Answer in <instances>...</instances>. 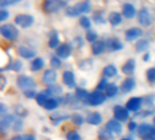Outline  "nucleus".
Returning <instances> with one entry per match:
<instances>
[{"instance_id":"1","label":"nucleus","mask_w":155,"mask_h":140,"mask_svg":"<svg viewBox=\"0 0 155 140\" xmlns=\"http://www.w3.org/2000/svg\"><path fill=\"white\" fill-rule=\"evenodd\" d=\"M91 4L88 1L79 2L74 5L67 6L65 9V15L69 17H76L81 14H88L91 11Z\"/></svg>"},{"instance_id":"2","label":"nucleus","mask_w":155,"mask_h":140,"mask_svg":"<svg viewBox=\"0 0 155 140\" xmlns=\"http://www.w3.org/2000/svg\"><path fill=\"white\" fill-rule=\"evenodd\" d=\"M67 3L62 0H47L43 4V9L45 13H56L65 7Z\"/></svg>"},{"instance_id":"3","label":"nucleus","mask_w":155,"mask_h":140,"mask_svg":"<svg viewBox=\"0 0 155 140\" xmlns=\"http://www.w3.org/2000/svg\"><path fill=\"white\" fill-rule=\"evenodd\" d=\"M16 85H17L18 88L23 91L35 89V87H36V84H35L34 78L31 77L25 76V75H20L17 77Z\"/></svg>"},{"instance_id":"4","label":"nucleus","mask_w":155,"mask_h":140,"mask_svg":"<svg viewBox=\"0 0 155 140\" xmlns=\"http://www.w3.org/2000/svg\"><path fill=\"white\" fill-rule=\"evenodd\" d=\"M1 35L7 40H15L18 36V29L12 24H4L0 26Z\"/></svg>"},{"instance_id":"5","label":"nucleus","mask_w":155,"mask_h":140,"mask_svg":"<svg viewBox=\"0 0 155 140\" xmlns=\"http://www.w3.org/2000/svg\"><path fill=\"white\" fill-rule=\"evenodd\" d=\"M106 98H107V96L104 93H103V91L95 90V91L90 93L87 104H89L93 107H97V106L104 104L105 102Z\"/></svg>"},{"instance_id":"6","label":"nucleus","mask_w":155,"mask_h":140,"mask_svg":"<svg viewBox=\"0 0 155 140\" xmlns=\"http://www.w3.org/2000/svg\"><path fill=\"white\" fill-rule=\"evenodd\" d=\"M138 21L141 26L148 27L153 24V16L148 8H142L138 13Z\"/></svg>"},{"instance_id":"7","label":"nucleus","mask_w":155,"mask_h":140,"mask_svg":"<svg viewBox=\"0 0 155 140\" xmlns=\"http://www.w3.org/2000/svg\"><path fill=\"white\" fill-rule=\"evenodd\" d=\"M34 17L28 14H19L15 17V23L22 28L30 27L34 24Z\"/></svg>"},{"instance_id":"8","label":"nucleus","mask_w":155,"mask_h":140,"mask_svg":"<svg viewBox=\"0 0 155 140\" xmlns=\"http://www.w3.org/2000/svg\"><path fill=\"white\" fill-rule=\"evenodd\" d=\"M114 117L119 122H126L129 118V110L123 106L117 105L114 108Z\"/></svg>"},{"instance_id":"9","label":"nucleus","mask_w":155,"mask_h":140,"mask_svg":"<svg viewBox=\"0 0 155 140\" xmlns=\"http://www.w3.org/2000/svg\"><path fill=\"white\" fill-rule=\"evenodd\" d=\"M124 44L116 37H110L106 41V48L110 52H117L124 49Z\"/></svg>"},{"instance_id":"10","label":"nucleus","mask_w":155,"mask_h":140,"mask_svg":"<svg viewBox=\"0 0 155 140\" xmlns=\"http://www.w3.org/2000/svg\"><path fill=\"white\" fill-rule=\"evenodd\" d=\"M143 103V98L134 97L130 98V99L127 101V103H126V108H127L129 111L136 112V111H139V110H140V108H141Z\"/></svg>"},{"instance_id":"11","label":"nucleus","mask_w":155,"mask_h":140,"mask_svg":"<svg viewBox=\"0 0 155 140\" xmlns=\"http://www.w3.org/2000/svg\"><path fill=\"white\" fill-rule=\"evenodd\" d=\"M105 128L111 132L112 134H115V135H121L122 131H123V126L122 124L117 121L116 119H111L106 123Z\"/></svg>"},{"instance_id":"12","label":"nucleus","mask_w":155,"mask_h":140,"mask_svg":"<svg viewBox=\"0 0 155 140\" xmlns=\"http://www.w3.org/2000/svg\"><path fill=\"white\" fill-rule=\"evenodd\" d=\"M143 34V30L139 27H132L125 32V40L127 42H133L142 36Z\"/></svg>"},{"instance_id":"13","label":"nucleus","mask_w":155,"mask_h":140,"mask_svg":"<svg viewBox=\"0 0 155 140\" xmlns=\"http://www.w3.org/2000/svg\"><path fill=\"white\" fill-rule=\"evenodd\" d=\"M56 78H57L56 71L53 68H50L45 71L42 80H43V83H45V85L51 86V85H54V83L56 81Z\"/></svg>"},{"instance_id":"14","label":"nucleus","mask_w":155,"mask_h":140,"mask_svg":"<svg viewBox=\"0 0 155 140\" xmlns=\"http://www.w3.org/2000/svg\"><path fill=\"white\" fill-rule=\"evenodd\" d=\"M55 54L59 58L66 59L72 54V46L68 44H62L56 48Z\"/></svg>"},{"instance_id":"15","label":"nucleus","mask_w":155,"mask_h":140,"mask_svg":"<svg viewBox=\"0 0 155 140\" xmlns=\"http://www.w3.org/2000/svg\"><path fill=\"white\" fill-rule=\"evenodd\" d=\"M62 79H63L64 84L67 86L69 88H74L75 87V77L72 71H69V70L64 71L63 73Z\"/></svg>"},{"instance_id":"16","label":"nucleus","mask_w":155,"mask_h":140,"mask_svg":"<svg viewBox=\"0 0 155 140\" xmlns=\"http://www.w3.org/2000/svg\"><path fill=\"white\" fill-rule=\"evenodd\" d=\"M135 86H136V82H135L134 78H133V77H127V78H125L122 82L120 88H121V90H122L123 93L127 94V93H130L131 91H133L134 89Z\"/></svg>"},{"instance_id":"17","label":"nucleus","mask_w":155,"mask_h":140,"mask_svg":"<svg viewBox=\"0 0 155 140\" xmlns=\"http://www.w3.org/2000/svg\"><path fill=\"white\" fill-rule=\"evenodd\" d=\"M123 15L127 19H132L136 15V8L131 3H124L123 5Z\"/></svg>"},{"instance_id":"18","label":"nucleus","mask_w":155,"mask_h":140,"mask_svg":"<svg viewBox=\"0 0 155 140\" xmlns=\"http://www.w3.org/2000/svg\"><path fill=\"white\" fill-rule=\"evenodd\" d=\"M17 53H18V55H19L21 57H23V58H25V59L33 58V57H35V55H36V52H35V50H33V49H31V48H29V47H27V46H21L18 47Z\"/></svg>"},{"instance_id":"19","label":"nucleus","mask_w":155,"mask_h":140,"mask_svg":"<svg viewBox=\"0 0 155 140\" xmlns=\"http://www.w3.org/2000/svg\"><path fill=\"white\" fill-rule=\"evenodd\" d=\"M135 66H136V62L134 58H130L128 59L122 67V72L124 75L130 76L133 75L134 73L135 70Z\"/></svg>"},{"instance_id":"20","label":"nucleus","mask_w":155,"mask_h":140,"mask_svg":"<svg viewBox=\"0 0 155 140\" xmlns=\"http://www.w3.org/2000/svg\"><path fill=\"white\" fill-rule=\"evenodd\" d=\"M91 49H92V53L94 56H99L101 54H103L105 49H106V43H104L102 40H97L94 43L92 44L91 46Z\"/></svg>"},{"instance_id":"21","label":"nucleus","mask_w":155,"mask_h":140,"mask_svg":"<svg viewBox=\"0 0 155 140\" xmlns=\"http://www.w3.org/2000/svg\"><path fill=\"white\" fill-rule=\"evenodd\" d=\"M15 120L16 119L15 118V117L13 115H3L1 117V120H0L1 131H4L5 129L8 128L11 125H14Z\"/></svg>"},{"instance_id":"22","label":"nucleus","mask_w":155,"mask_h":140,"mask_svg":"<svg viewBox=\"0 0 155 140\" xmlns=\"http://www.w3.org/2000/svg\"><path fill=\"white\" fill-rule=\"evenodd\" d=\"M102 121L103 118L99 112H92L88 114L86 117V122L92 126H98L102 123Z\"/></svg>"},{"instance_id":"23","label":"nucleus","mask_w":155,"mask_h":140,"mask_svg":"<svg viewBox=\"0 0 155 140\" xmlns=\"http://www.w3.org/2000/svg\"><path fill=\"white\" fill-rule=\"evenodd\" d=\"M51 96H52V95H51L50 91H49L47 88L45 89V90L40 91L39 93H37V96H36V97H35L37 104H38L39 106L44 107V105L45 104V102H46L49 98H51V97H50Z\"/></svg>"},{"instance_id":"24","label":"nucleus","mask_w":155,"mask_h":140,"mask_svg":"<svg viewBox=\"0 0 155 140\" xmlns=\"http://www.w3.org/2000/svg\"><path fill=\"white\" fill-rule=\"evenodd\" d=\"M90 93L87 92V90L81 88V87H77L75 89V97L76 98L83 103H88V98H89Z\"/></svg>"},{"instance_id":"25","label":"nucleus","mask_w":155,"mask_h":140,"mask_svg":"<svg viewBox=\"0 0 155 140\" xmlns=\"http://www.w3.org/2000/svg\"><path fill=\"white\" fill-rule=\"evenodd\" d=\"M108 20H109V23L114 26H116L118 25H120L123 21V16L120 13L118 12H111L109 14V16H108Z\"/></svg>"},{"instance_id":"26","label":"nucleus","mask_w":155,"mask_h":140,"mask_svg":"<svg viewBox=\"0 0 155 140\" xmlns=\"http://www.w3.org/2000/svg\"><path fill=\"white\" fill-rule=\"evenodd\" d=\"M60 39H59V36L58 33L54 30H53L50 33V38L48 41V46L50 48H56L58 47L60 45Z\"/></svg>"},{"instance_id":"27","label":"nucleus","mask_w":155,"mask_h":140,"mask_svg":"<svg viewBox=\"0 0 155 140\" xmlns=\"http://www.w3.org/2000/svg\"><path fill=\"white\" fill-rule=\"evenodd\" d=\"M149 46H150L149 41L144 38L139 39L137 41V43L135 44V49H136V52H138V53H143V52L146 53Z\"/></svg>"},{"instance_id":"28","label":"nucleus","mask_w":155,"mask_h":140,"mask_svg":"<svg viewBox=\"0 0 155 140\" xmlns=\"http://www.w3.org/2000/svg\"><path fill=\"white\" fill-rule=\"evenodd\" d=\"M152 126L148 123H142L137 128V134L139 137H147L151 133Z\"/></svg>"},{"instance_id":"29","label":"nucleus","mask_w":155,"mask_h":140,"mask_svg":"<svg viewBox=\"0 0 155 140\" xmlns=\"http://www.w3.org/2000/svg\"><path fill=\"white\" fill-rule=\"evenodd\" d=\"M23 67V63L20 60H15V61H11L8 63L7 67L5 69H1V72H3L4 70H12L15 72H19Z\"/></svg>"},{"instance_id":"30","label":"nucleus","mask_w":155,"mask_h":140,"mask_svg":"<svg viewBox=\"0 0 155 140\" xmlns=\"http://www.w3.org/2000/svg\"><path fill=\"white\" fill-rule=\"evenodd\" d=\"M44 67H45V61L43 60V58L36 57L32 61L31 66H30V69L33 72H36V71L41 70Z\"/></svg>"},{"instance_id":"31","label":"nucleus","mask_w":155,"mask_h":140,"mask_svg":"<svg viewBox=\"0 0 155 140\" xmlns=\"http://www.w3.org/2000/svg\"><path fill=\"white\" fill-rule=\"evenodd\" d=\"M117 72H118V70H117L116 67H114V65H108L103 70L104 76L107 78H111V77H115L117 75Z\"/></svg>"},{"instance_id":"32","label":"nucleus","mask_w":155,"mask_h":140,"mask_svg":"<svg viewBox=\"0 0 155 140\" xmlns=\"http://www.w3.org/2000/svg\"><path fill=\"white\" fill-rule=\"evenodd\" d=\"M118 90H119V87H117V85L114 83H111L108 85V87L105 89V95L109 97H114L117 95Z\"/></svg>"},{"instance_id":"33","label":"nucleus","mask_w":155,"mask_h":140,"mask_svg":"<svg viewBox=\"0 0 155 140\" xmlns=\"http://www.w3.org/2000/svg\"><path fill=\"white\" fill-rule=\"evenodd\" d=\"M59 104H60V102H59L58 99L54 98V97H51V98H49L45 102V104L44 105V108L46 110H54V109H55V108H58Z\"/></svg>"},{"instance_id":"34","label":"nucleus","mask_w":155,"mask_h":140,"mask_svg":"<svg viewBox=\"0 0 155 140\" xmlns=\"http://www.w3.org/2000/svg\"><path fill=\"white\" fill-rule=\"evenodd\" d=\"M71 116L69 115H52L50 116V121L52 122V124L54 126H57L60 122L62 121H64L68 118H70Z\"/></svg>"},{"instance_id":"35","label":"nucleus","mask_w":155,"mask_h":140,"mask_svg":"<svg viewBox=\"0 0 155 140\" xmlns=\"http://www.w3.org/2000/svg\"><path fill=\"white\" fill-rule=\"evenodd\" d=\"M93 65H94L93 60H92V59H90V58H86V59L82 60V61L79 63V66H78V67H79V68H80V69L86 71V70H90V69H92Z\"/></svg>"},{"instance_id":"36","label":"nucleus","mask_w":155,"mask_h":140,"mask_svg":"<svg viewBox=\"0 0 155 140\" xmlns=\"http://www.w3.org/2000/svg\"><path fill=\"white\" fill-rule=\"evenodd\" d=\"M47 89L50 91L51 95L52 96H59L63 93V88L58 86V85H51V86H48Z\"/></svg>"},{"instance_id":"37","label":"nucleus","mask_w":155,"mask_h":140,"mask_svg":"<svg viewBox=\"0 0 155 140\" xmlns=\"http://www.w3.org/2000/svg\"><path fill=\"white\" fill-rule=\"evenodd\" d=\"M71 119L73 121V123L76 126H82L84 122V118L81 114L78 113H74L71 116Z\"/></svg>"},{"instance_id":"38","label":"nucleus","mask_w":155,"mask_h":140,"mask_svg":"<svg viewBox=\"0 0 155 140\" xmlns=\"http://www.w3.org/2000/svg\"><path fill=\"white\" fill-rule=\"evenodd\" d=\"M85 37H86V40L88 42H91V43H94L95 41H97V38H98V35L95 31L94 30H91L89 29L87 32H86V35H85Z\"/></svg>"},{"instance_id":"39","label":"nucleus","mask_w":155,"mask_h":140,"mask_svg":"<svg viewBox=\"0 0 155 140\" xmlns=\"http://www.w3.org/2000/svg\"><path fill=\"white\" fill-rule=\"evenodd\" d=\"M61 65H62V62L60 60V58L57 56H53L51 57V60H50V66L53 69H57V68H60L61 67Z\"/></svg>"},{"instance_id":"40","label":"nucleus","mask_w":155,"mask_h":140,"mask_svg":"<svg viewBox=\"0 0 155 140\" xmlns=\"http://www.w3.org/2000/svg\"><path fill=\"white\" fill-rule=\"evenodd\" d=\"M80 25L82 27L85 28V29H89L92 26V23H91V20L89 17H87L86 15H83L81 18H80V21H79Z\"/></svg>"},{"instance_id":"41","label":"nucleus","mask_w":155,"mask_h":140,"mask_svg":"<svg viewBox=\"0 0 155 140\" xmlns=\"http://www.w3.org/2000/svg\"><path fill=\"white\" fill-rule=\"evenodd\" d=\"M93 20L96 23V24H105L106 20L104 19V15H102L101 12H95L93 15Z\"/></svg>"},{"instance_id":"42","label":"nucleus","mask_w":155,"mask_h":140,"mask_svg":"<svg viewBox=\"0 0 155 140\" xmlns=\"http://www.w3.org/2000/svg\"><path fill=\"white\" fill-rule=\"evenodd\" d=\"M146 77L147 80L152 83L154 84L155 83V67H151L146 71Z\"/></svg>"},{"instance_id":"43","label":"nucleus","mask_w":155,"mask_h":140,"mask_svg":"<svg viewBox=\"0 0 155 140\" xmlns=\"http://www.w3.org/2000/svg\"><path fill=\"white\" fill-rule=\"evenodd\" d=\"M15 112L17 116H19L21 118H25L28 114L27 110L22 106H15Z\"/></svg>"},{"instance_id":"44","label":"nucleus","mask_w":155,"mask_h":140,"mask_svg":"<svg viewBox=\"0 0 155 140\" xmlns=\"http://www.w3.org/2000/svg\"><path fill=\"white\" fill-rule=\"evenodd\" d=\"M66 139L67 140H81V136L79 133L75 130H72L66 134Z\"/></svg>"},{"instance_id":"45","label":"nucleus","mask_w":155,"mask_h":140,"mask_svg":"<svg viewBox=\"0 0 155 140\" xmlns=\"http://www.w3.org/2000/svg\"><path fill=\"white\" fill-rule=\"evenodd\" d=\"M84 46V41L83 38L81 36H77L74 39V41L72 42V47H75V48H81Z\"/></svg>"},{"instance_id":"46","label":"nucleus","mask_w":155,"mask_h":140,"mask_svg":"<svg viewBox=\"0 0 155 140\" xmlns=\"http://www.w3.org/2000/svg\"><path fill=\"white\" fill-rule=\"evenodd\" d=\"M109 83L107 81V78H102L101 81L99 82V84L97 85V90L99 91H103V90H105L106 87H108Z\"/></svg>"},{"instance_id":"47","label":"nucleus","mask_w":155,"mask_h":140,"mask_svg":"<svg viewBox=\"0 0 155 140\" xmlns=\"http://www.w3.org/2000/svg\"><path fill=\"white\" fill-rule=\"evenodd\" d=\"M155 112V109H145L143 111H141L140 113H138L135 117L140 116L141 118H148L150 116H152Z\"/></svg>"},{"instance_id":"48","label":"nucleus","mask_w":155,"mask_h":140,"mask_svg":"<svg viewBox=\"0 0 155 140\" xmlns=\"http://www.w3.org/2000/svg\"><path fill=\"white\" fill-rule=\"evenodd\" d=\"M19 0H1L0 1V6L1 7H5L8 5H15L16 3H18Z\"/></svg>"},{"instance_id":"49","label":"nucleus","mask_w":155,"mask_h":140,"mask_svg":"<svg viewBox=\"0 0 155 140\" xmlns=\"http://www.w3.org/2000/svg\"><path fill=\"white\" fill-rule=\"evenodd\" d=\"M23 128V121L21 119H16L13 125V129L15 132H19Z\"/></svg>"},{"instance_id":"50","label":"nucleus","mask_w":155,"mask_h":140,"mask_svg":"<svg viewBox=\"0 0 155 140\" xmlns=\"http://www.w3.org/2000/svg\"><path fill=\"white\" fill-rule=\"evenodd\" d=\"M24 95L26 98H35L37 96V93L35 89H31V90H26V91H24Z\"/></svg>"},{"instance_id":"51","label":"nucleus","mask_w":155,"mask_h":140,"mask_svg":"<svg viewBox=\"0 0 155 140\" xmlns=\"http://www.w3.org/2000/svg\"><path fill=\"white\" fill-rule=\"evenodd\" d=\"M9 17V12L5 9H2L0 11V21L3 22L5 19H7Z\"/></svg>"},{"instance_id":"52","label":"nucleus","mask_w":155,"mask_h":140,"mask_svg":"<svg viewBox=\"0 0 155 140\" xmlns=\"http://www.w3.org/2000/svg\"><path fill=\"white\" fill-rule=\"evenodd\" d=\"M143 101H145L144 103L147 106H152L153 104V101H154V97H153V95H149L146 97H144Z\"/></svg>"},{"instance_id":"53","label":"nucleus","mask_w":155,"mask_h":140,"mask_svg":"<svg viewBox=\"0 0 155 140\" xmlns=\"http://www.w3.org/2000/svg\"><path fill=\"white\" fill-rule=\"evenodd\" d=\"M21 140H36L35 137L32 134H25L22 136Z\"/></svg>"},{"instance_id":"54","label":"nucleus","mask_w":155,"mask_h":140,"mask_svg":"<svg viewBox=\"0 0 155 140\" xmlns=\"http://www.w3.org/2000/svg\"><path fill=\"white\" fill-rule=\"evenodd\" d=\"M137 128H138V126H137V124H136L135 122L131 121V122L128 124V129H129L130 131H134V130L137 129Z\"/></svg>"},{"instance_id":"55","label":"nucleus","mask_w":155,"mask_h":140,"mask_svg":"<svg viewBox=\"0 0 155 140\" xmlns=\"http://www.w3.org/2000/svg\"><path fill=\"white\" fill-rule=\"evenodd\" d=\"M0 81H1V90H3L5 88V84H6V79L3 75H1V77H0Z\"/></svg>"},{"instance_id":"56","label":"nucleus","mask_w":155,"mask_h":140,"mask_svg":"<svg viewBox=\"0 0 155 140\" xmlns=\"http://www.w3.org/2000/svg\"><path fill=\"white\" fill-rule=\"evenodd\" d=\"M7 112V108L3 104V103H1V105H0V113L2 114V116L5 114V113H6Z\"/></svg>"},{"instance_id":"57","label":"nucleus","mask_w":155,"mask_h":140,"mask_svg":"<svg viewBox=\"0 0 155 140\" xmlns=\"http://www.w3.org/2000/svg\"><path fill=\"white\" fill-rule=\"evenodd\" d=\"M150 57H151V55H150V53L149 52H146L145 53V55L143 56V61H145V62H147V61H149V59H150Z\"/></svg>"},{"instance_id":"58","label":"nucleus","mask_w":155,"mask_h":140,"mask_svg":"<svg viewBox=\"0 0 155 140\" xmlns=\"http://www.w3.org/2000/svg\"><path fill=\"white\" fill-rule=\"evenodd\" d=\"M150 136H152V137H154L155 138V127H153V128H152V130H151Z\"/></svg>"},{"instance_id":"59","label":"nucleus","mask_w":155,"mask_h":140,"mask_svg":"<svg viewBox=\"0 0 155 140\" xmlns=\"http://www.w3.org/2000/svg\"><path fill=\"white\" fill-rule=\"evenodd\" d=\"M143 140H155V138L152 136H147V137H144Z\"/></svg>"},{"instance_id":"60","label":"nucleus","mask_w":155,"mask_h":140,"mask_svg":"<svg viewBox=\"0 0 155 140\" xmlns=\"http://www.w3.org/2000/svg\"><path fill=\"white\" fill-rule=\"evenodd\" d=\"M22 138V136H15L14 138H12L10 140H21Z\"/></svg>"},{"instance_id":"61","label":"nucleus","mask_w":155,"mask_h":140,"mask_svg":"<svg viewBox=\"0 0 155 140\" xmlns=\"http://www.w3.org/2000/svg\"><path fill=\"white\" fill-rule=\"evenodd\" d=\"M121 140H131V139H129V138H123V139H121Z\"/></svg>"},{"instance_id":"62","label":"nucleus","mask_w":155,"mask_h":140,"mask_svg":"<svg viewBox=\"0 0 155 140\" xmlns=\"http://www.w3.org/2000/svg\"><path fill=\"white\" fill-rule=\"evenodd\" d=\"M153 123L155 124V117H154V118H153Z\"/></svg>"}]
</instances>
